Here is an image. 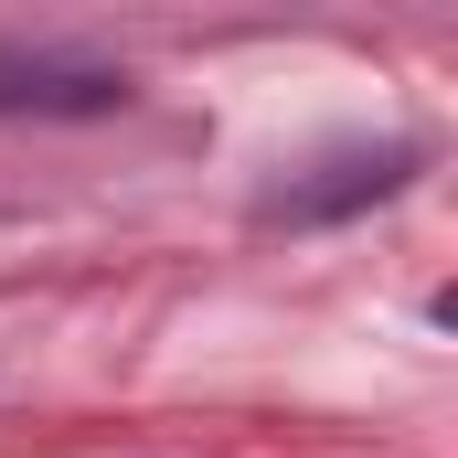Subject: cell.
<instances>
[{"label":"cell","instance_id":"cell-1","mask_svg":"<svg viewBox=\"0 0 458 458\" xmlns=\"http://www.w3.org/2000/svg\"><path fill=\"white\" fill-rule=\"evenodd\" d=\"M128 75L86 54H0V117H117Z\"/></svg>","mask_w":458,"mask_h":458},{"label":"cell","instance_id":"cell-2","mask_svg":"<svg viewBox=\"0 0 458 458\" xmlns=\"http://www.w3.org/2000/svg\"><path fill=\"white\" fill-rule=\"evenodd\" d=\"M405 171H416V149H373V160H342V182H320V192H277L267 214H342L362 192H394Z\"/></svg>","mask_w":458,"mask_h":458}]
</instances>
